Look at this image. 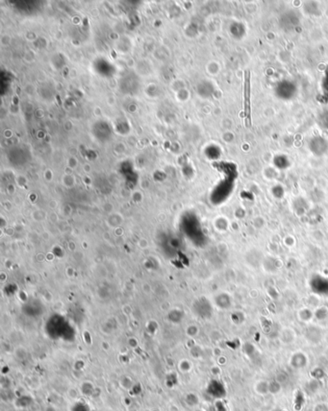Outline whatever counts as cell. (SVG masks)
Here are the masks:
<instances>
[{"label":"cell","instance_id":"cell-1","mask_svg":"<svg viewBox=\"0 0 328 411\" xmlns=\"http://www.w3.org/2000/svg\"><path fill=\"white\" fill-rule=\"evenodd\" d=\"M71 411H91V409H90L87 402L77 401L72 405Z\"/></svg>","mask_w":328,"mask_h":411},{"label":"cell","instance_id":"cell-2","mask_svg":"<svg viewBox=\"0 0 328 411\" xmlns=\"http://www.w3.org/2000/svg\"><path fill=\"white\" fill-rule=\"evenodd\" d=\"M46 411H55V409H53V408H47Z\"/></svg>","mask_w":328,"mask_h":411}]
</instances>
